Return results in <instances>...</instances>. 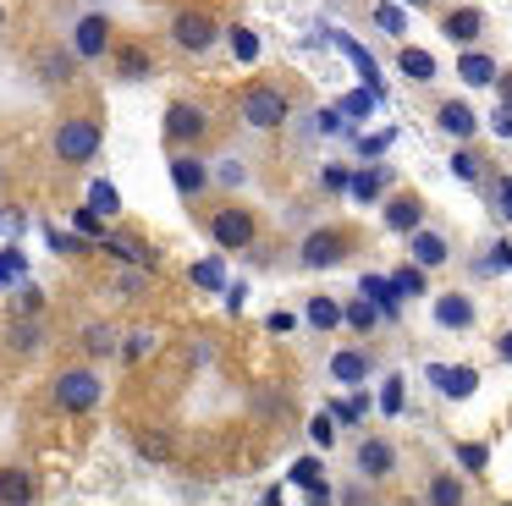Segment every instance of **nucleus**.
<instances>
[{"label": "nucleus", "mask_w": 512, "mask_h": 506, "mask_svg": "<svg viewBox=\"0 0 512 506\" xmlns=\"http://www.w3.org/2000/svg\"><path fill=\"white\" fill-rule=\"evenodd\" d=\"M50 149H56V160L61 165H89V160H100V149H105V127L94 116H61L56 121V138H50Z\"/></svg>", "instance_id": "f257e3e1"}, {"label": "nucleus", "mask_w": 512, "mask_h": 506, "mask_svg": "<svg viewBox=\"0 0 512 506\" xmlns=\"http://www.w3.org/2000/svg\"><path fill=\"white\" fill-rule=\"evenodd\" d=\"M50 396H56V407H61V413L83 418V413H94V407H100L105 380L89 369V363H78V369H61L56 380H50Z\"/></svg>", "instance_id": "f03ea898"}, {"label": "nucleus", "mask_w": 512, "mask_h": 506, "mask_svg": "<svg viewBox=\"0 0 512 506\" xmlns=\"http://www.w3.org/2000/svg\"><path fill=\"white\" fill-rule=\"evenodd\" d=\"M237 116H243L254 132H276L281 121L292 116V99H287V88H276V83H254V88H243V99H237Z\"/></svg>", "instance_id": "7ed1b4c3"}, {"label": "nucleus", "mask_w": 512, "mask_h": 506, "mask_svg": "<svg viewBox=\"0 0 512 506\" xmlns=\"http://www.w3.org/2000/svg\"><path fill=\"white\" fill-rule=\"evenodd\" d=\"M215 39H221V17H215L210 6H182L177 17H171V44H177L182 55L215 50Z\"/></svg>", "instance_id": "20e7f679"}, {"label": "nucleus", "mask_w": 512, "mask_h": 506, "mask_svg": "<svg viewBox=\"0 0 512 506\" xmlns=\"http://www.w3.org/2000/svg\"><path fill=\"white\" fill-rule=\"evenodd\" d=\"M210 237H215V248H226V253L254 248V237H259L254 209H248V204H221V209L210 215Z\"/></svg>", "instance_id": "39448f33"}, {"label": "nucleus", "mask_w": 512, "mask_h": 506, "mask_svg": "<svg viewBox=\"0 0 512 506\" xmlns=\"http://www.w3.org/2000/svg\"><path fill=\"white\" fill-rule=\"evenodd\" d=\"M347 253H353V231H347V226H320V231L303 237L298 264H303V270H336Z\"/></svg>", "instance_id": "423d86ee"}, {"label": "nucleus", "mask_w": 512, "mask_h": 506, "mask_svg": "<svg viewBox=\"0 0 512 506\" xmlns=\"http://www.w3.org/2000/svg\"><path fill=\"white\" fill-rule=\"evenodd\" d=\"M204 138H210V116H204V105H193V99H171L166 105V143L171 149H199Z\"/></svg>", "instance_id": "0eeeda50"}, {"label": "nucleus", "mask_w": 512, "mask_h": 506, "mask_svg": "<svg viewBox=\"0 0 512 506\" xmlns=\"http://www.w3.org/2000/svg\"><path fill=\"white\" fill-rule=\"evenodd\" d=\"M78 66H83V55L72 50V44H45L39 61H34V72H39V83H45V88H67L72 77H78Z\"/></svg>", "instance_id": "6e6552de"}, {"label": "nucleus", "mask_w": 512, "mask_h": 506, "mask_svg": "<svg viewBox=\"0 0 512 506\" xmlns=\"http://www.w3.org/2000/svg\"><path fill=\"white\" fill-rule=\"evenodd\" d=\"M353 468L364 473V479H391V473H397V446H391L386 435H364L358 440V451H353Z\"/></svg>", "instance_id": "1a4fd4ad"}, {"label": "nucleus", "mask_w": 512, "mask_h": 506, "mask_svg": "<svg viewBox=\"0 0 512 506\" xmlns=\"http://www.w3.org/2000/svg\"><path fill=\"white\" fill-rule=\"evenodd\" d=\"M72 50H78L83 61H100V55H111V17H105V11L78 17V28H72Z\"/></svg>", "instance_id": "9d476101"}, {"label": "nucleus", "mask_w": 512, "mask_h": 506, "mask_svg": "<svg viewBox=\"0 0 512 506\" xmlns=\"http://www.w3.org/2000/svg\"><path fill=\"white\" fill-rule=\"evenodd\" d=\"M430 380L446 402H468L479 391V369L474 363H430Z\"/></svg>", "instance_id": "9b49d317"}, {"label": "nucleus", "mask_w": 512, "mask_h": 506, "mask_svg": "<svg viewBox=\"0 0 512 506\" xmlns=\"http://www.w3.org/2000/svg\"><path fill=\"white\" fill-rule=\"evenodd\" d=\"M380 220H386V231L408 237V231L424 226V198H419V193H391L386 209H380Z\"/></svg>", "instance_id": "f8f14e48"}, {"label": "nucleus", "mask_w": 512, "mask_h": 506, "mask_svg": "<svg viewBox=\"0 0 512 506\" xmlns=\"http://www.w3.org/2000/svg\"><path fill=\"white\" fill-rule=\"evenodd\" d=\"M171 182H177L182 198H199L204 187H210V165H204L193 149H177L171 154Z\"/></svg>", "instance_id": "ddd939ff"}, {"label": "nucleus", "mask_w": 512, "mask_h": 506, "mask_svg": "<svg viewBox=\"0 0 512 506\" xmlns=\"http://www.w3.org/2000/svg\"><path fill=\"white\" fill-rule=\"evenodd\" d=\"M430 314H435V325H441V330H474L479 308H474V297H468V292H441Z\"/></svg>", "instance_id": "4468645a"}, {"label": "nucleus", "mask_w": 512, "mask_h": 506, "mask_svg": "<svg viewBox=\"0 0 512 506\" xmlns=\"http://www.w3.org/2000/svg\"><path fill=\"white\" fill-rule=\"evenodd\" d=\"M111 66L122 83H149L155 77V55L144 50V44H111Z\"/></svg>", "instance_id": "2eb2a0df"}, {"label": "nucleus", "mask_w": 512, "mask_h": 506, "mask_svg": "<svg viewBox=\"0 0 512 506\" xmlns=\"http://www.w3.org/2000/svg\"><path fill=\"white\" fill-rule=\"evenodd\" d=\"M408 259H413V264H424V270H441V264L452 259V242H446L441 231L419 226V231H408Z\"/></svg>", "instance_id": "dca6fc26"}, {"label": "nucleus", "mask_w": 512, "mask_h": 506, "mask_svg": "<svg viewBox=\"0 0 512 506\" xmlns=\"http://www.w3.org/2000/svg\"><path fill=\"white\" fill-rule=\"evenodd\" d=\"M111 259H122V264H133V270H160V253L149 248V242H138V237H127V231H111V237L100 242Z\"/></svg>", "instance_id": "f3484780"}, {"label": "nucleus", "mask_w": 512, "mask_h": 506, "mask_svg": "<svg viewBox=\"0 0 512 506\" xmlns=\"http://www.w3.org/2000/svg\"><path fill=\"white\" fill-rule=\"evenodd\" d=\"M369 369H375V358H369V352H358V347H336L331 352V380L336 385H364Z\"/></svg>", "instance_id": "a211bd4d"}, {"label": "nucleus", "mask_w": 512, "mask_h": 506, "mask_svg": "<svg viewBox=\"0 0 512 506\" xmlns=\"http://www.w3.org/2000/svg\"><path fill=\"white\" fill-rule=\"evenodd\" d=\"M441 33H446L452 44H463V50H468V44H474L479 33H485V11H474V6L446 11V17H441Z\"/></svg>", "instance_id": "6ab92c4d"}, {"label": "nucleus", "mask_w": 512, "mask_h": 506, "mask_svg": "<svg viewBox=\"0 0 512 506\" xmlns=\"http://www.w3.org/2000/svg\"><path fill=\"white\" fill-rule=\"evenodd\" d=\"M435 121H441V132H452L457 143H468L479 132V116H474V105H468V99H446V105L435 110Z\"/></svg>", "instance_id": "aec40b11"}, {"label": "nucleus", "mask_w": 512, "mask_h": 506, "mask_svg": "<svg viewBox=\"0 0 512 506\" xmlns=\"http://www.w3.org/2000/svg\"><path fill=\"white\" fill-rule=\"evenodd\" d=\"M358 292H364V297H369V303H375V308H380V314H386V319H397V303H402V286L391 281V275H375V270H369L364 281H358Z\"/></svg>", "instance_id": "412c9836"}, {"label": "nucleus", "mask_w": 512, "mask_h": 506, "mask_svg": "<svg viewBox=\"0 0 512 506\" xmlns=\"http://www.w3.org/2000/svg\"><path fill=\"white\" fill-rule=\"evenodd\" d=\"M457 77H463L468 88H490L501 77V66L490 61L485 50H463V55H457Z\"/></svg>", "instance_id": "4be33fe9"}, {"label": "nucleus", "mask_w": 512, "mask_h": 506, "mask_svg": "<svg viewBox=\"0 0 512 506\" xmlns=\"http://www.w3.org/2000/svg\"><path fill=\"white\" fill-rule=\"evenodd\" d=\"M303 325L320 330V336H331V330L342 325V303H336V297H325V292H314L309 308H303Z\"/></svg>", "instance_id": "5701e85b"}, {"label": "nucleus", "mask_w": 512, "mask_h": 506, "mask_svg": "<svg viewBox=\"0 0 512 506\" xmlns=\"http://www.w3.org/2000/svg\"><path fill=\"white\" fill-rule=\"evenodd\" d=\"M39 495V479L28 468H0V501L17 506V501H34Z\"/></svg>", "instance_id": "b1692460"}, {"label": "nucleus", "mask_w": 512, "mask_h": 506, "mask_svg": "<svg viewBox=\"0 0 512 506\" xmlns=\"http://www.w3.org/2000/svg\"><path fill=\"white\" fill-rule=\"evenodd\" d=\"M386 187H391V171H386V165H369V171H358V176H353V187H347V193H353L358 204H375V198L386 193Z\"/></svg>", "instance_id": "393cba45"}, {"label": "nucleus", "mask_w": 512, "mask_h": 506, "mask_svg": "<svg viewBox=\"0 0 512 506\" xmlns=\"http://www.w3.org/2000/svg\"><path fill=\"white\" fill-rule=\"evenodd\" d=\"M292 484H303L314 501H331V495H336L331 484L320 479V457H298V462H292Z\"/></svg>", "instance_id": "a878e982"}, {"label": "nucleus", "mask_w": 512, "mask_h": 506, "mask_svg": "<svg viewBox=\"0 0 512 506\" xmlns=\"http://www.w3.org/2000/svg\"><path fill=\"white\" fill-rule=\"evenodd\" d=\"M83 352L89 358H111V352H122V336H116V325H83Z\"/></svg>", "instance_id": "bb28decb"}, {"label": "nucleus", "mask_w": 512, "mask_h": 506, "mask_svg": "<svg viewBox=\"0 0 512 506\" xmlns=\"http://www.w3.org/2000/svg\"><path fill=\"white\" fill-rule=\"evenodd\" d=\"M424 501H435V506H457V501H468V484L457 479V473H435V479L424 484Z\"/></svg>", "instance_id": "cd10ccee"}, {"label": "nucleus", "mask_w": 512, "mask_h": 506, "mask_svg": "<svg viewBox=\"0 0 512 506\" xmlns=\"http://www.w3.org/2000/svg\"><path fill=\"white\" fill-rule=\"evenodd\" d=\"M397 66H402V77H413V83H430V77H435V55L419 50V44H402Z\"/></svg>", "instance_id": "c85d7f7f"}, {"label": "nucleus", "mask_w": 512, "mask_h": 506, "mask_svg": "<svg viewBox=\"0 0 512 506\" xmlns=\"http://www.w3.org/2000/svg\"><path fill=\"white\" fill-rule=\"evenodd\" d=\"M6 347H12V352H39V347H45V330L34 325V314H17V319H12V336H6Z\"/></svg>", "instance_id": "c756f323"}, {"label": "nucleus", "mask_w": 512, "mask_h": 506, "mask_svg": "<svg viewBox=\"0 0 512 506\" xmlns=\"http://www.w3.org/2000/svg\"><path fill=\"white\" fill-rule=\"evenodd\" d=\"M342 325H353V330H358V336H369V330H375V325H380V308H375V303H369V297H364V292H358V303H342Z\"/></svg>", "instance_id": "7c9ffc66"}, {"label": "nucleus", "mask_w": 512, "mask_h": 506, "mask_svg": "<svg viewBox=\"0 0 512 506\" xmlns=\"http://www.w3.org/2000/svg\"><path fill=\"white\" fill-rule=\"evenodd\" d=\"M452 176H457V182H468V187H479V182H485V154H474L463 143V149L452 154Z\"/></svg>", "instance_id": "2f4dec72"}, {"label": "nucleus", "mask_w": 512, "mask_h": 506, "mask_svg": "<svg viewBox=\"0 0 512 506\" xmlns=\"http://www.w3.org/2000/svg\"><path fill=\"white\" fill-rule=\"evenodd\" d=\"M391 281H397L402 286V297H424V292H430V270H424V264H397V270H391Z\"/></svg>", "instance_id": "473e14b6"}, {"label": "nucleus", "mask_w": 512, "mask_h": 506, "mask_svg": "<svg viewBox=\"0 0 512 506\" xmlns=\"http://www.w3.org/2000/svg\"><path fill=\"white\" fill-rule=\"evenodd\" d=\"M375 28H380V33H391V39H402V33H408L402 0H386V6H375Z\"/></svg>", "instance_id": "72a5a7b5"}, {"label": "nucleus", "mask_w": 512, "mask_h": 506, "mask_svg": "<svg viewBox=\"0 0 512 506\" xmlns=\"http://www.w3.org/2000/svg\"><path fill=\"white\" fill-rule=\"evenodd\" d=\"M89 209L94 215H116V209H122V193H116L111 182H94L89 187Z\"/></svg>", "instance_id": "f704fd0d"}, {"label": "nucleus", "mask_w": 512, "mask_h": 506, "mask_svg": "<svg viewBox=\"0 0 512 506\" xmlns=\"http://www.w3.org/2000/svg\"><path fill=\"white\" fill-rule=\"evenodd\" d=\"M457 462H463L468 473H485L490 468V446H479V440H457Z\"/></svg>", "instance_id": "c9c22d12"}, {"label": "nucleus", "mask_w": 512, "mask_h": 506, "mask_svg": "<svg viewBox=\"0 0 512 506\" xmlns=\"http://www.w3.org/2000/svg\"><path fill=\"white\" fill-rule=\"evenodd\" d=\"M490 209L512 226V176H496V182H490Z\"/></svg>", "instance_id": "e433bc0d"}, {"label": "nucleus", "mask_w": 512, "mask_h": 506, "mask_svg": "<svg viewBox=\"0 0 512 506\" xmlns=\"http://www.w3.org/2000/svg\"><path fill=\"white\" fill-rule=\"evenodd\" d=\"M232 50H237V61H259V33L254 28H232Z\"/></svg>", "instance_id": "4c0bfd02"}, {"label": "nucleus", "mask_w": 512, "mask_h": 506, "mask_svg": "<svg viewBox=\"0 0 512 506\" xmlns=\"http://www.w3.org/2000/svg\"><path fill=\"white\" fill-rule=\"evenodd\" d=\"M193 281H199V286H210V292H215V286H226L221 259H199V264H193Z\"/></svg>", "instance_id": "58836bf2"}, {"label": "nucleus", "mask_w": 512, "mask_h": 506, "mask_svg": "<svg viewBox=\"0 0 512 506\" xmlns=\"http://www.w3.org/2000/svg\"><path fill=\"white\" fill-rule=\"evenodd\" d=\"M336 418L331 413H320V418H309V440H314V446H320V451H331V440H336Z\"/></svg>", "instance_id": "ea45409f"}, {"label": "nucleus", "mask_w": 512, "mask_h": 506, "mask_svg": "<svg viewBox=\"0 0 512 506\" xmlns=\"http://www.w3.org/2000/svg\"><path fill=\"white\" fill-rule=\"evenodd\" d=\"M380 407H386V413H402V374H386V385H380Z\"/></svg>", "instance_id": "a19ab883"}, {"label": "nucleus", "mask_w": 512, "mask_h": 506, "mask_svg": "<svg viewBox=\"0 0 512 506\" xmlns=\"http://www.w3.org/2000/svg\"><path fill=\"white\" fill-rule=\"evenodd\" d=\"M320 182L331 187V193H347V187H353V171H347V165H325Z\"/></svg>", "instance_id": "79ce46f5"}, {"label": "nucleus", "mask_w": 512, "mask_h": 506, "mask_svg": "<svg viewBox=\"0 0 512 506\" xmlns=\"http://www.w3.org/2000/svg\"><path fill=\"white\" fill-rule=\"evenodd\" d=\"M138 451H144V457H171V440L166 435H138Z\"/></svg>", "instance_id": "37998d69"}, {"label": "nucleus", "mask_w": 512, "mask_h": 506, "mask_svg": "<svg viewBox=\"0 0 512 506\" xmlns=\"http://www.w3.org/2000/svg\"><path fill=\"white\" fill-rule=\"evenodd\" d=\"M39 308H45L39 286H23V292H17V314H39Z\"/></svg>", "instance_id": "c03bdc74"}, {"label": "nucleus", "mask_w": 512, "mask_h": 506, "mask_svg": "<svg viewBox=\"0 0 512 506\" xmlns=\"http://www.w3.org/2000/svg\"><path fill=\"white\" fill-rule=\"evenodd\" d=\"M149 347H155V336H149V330H133V341H127L122 352H127V358H144Z\"/></svg>", "instance_id": "a18cd8bd"}, {"label": "nucleus", "mask_w": 512, "mask_h": 506, "mask_svg": "<svg viewBox=\"0 0 512 506\" xmlns=\"http://www.w3.org/2000/svg\"><path fill=\"white\" fill-rule=\"evenodd\" d=\"M391 149V132H380V138H364L358 143V154H364V160H375V154H386Z\"/></svg>", "instance_id": "49530a36"}, {"label": "nucleus", "mask_w": 512, "mask_h": 506, "mask_svg": "<svg viewBox=\"0 0 512 506\" xmlns=\"http://www.w3.org/2000/svg\"><path fill=\"white\" fill-rule=\"evenodd\" d=\"M490 127H496V138H512V105L501 99V110L490 116Z\"/></svg>", "instance_id": "de8ad7c7"}, {"label": "nucleus", "mask_w": 512, "mask_h": 506, "mask_svg": "<svg viewBox=\"0 0 512 506\" xmlns=\"http://www.w3.org/2000/svg\"><path fill=\"white\" fill-rule=\"evenodd\" d=\"M490 270H512V242H496V259H485Z\"/></svg>", "instance_id": "09e8293b"}, {"label": "nucleus", "mask_w": 512, "mask_h": 506, "mask_svg": "<svg viewBox=\"0 0 512 506\" xmlns=\"http://www.w3.org/2000/svg\"><path fill=\"white\" fill-rule=\"evenodd\" d=\"M292 325H298V314H287V308H281V314H270V330H276V336H287Z\"/></svg>", "instance_id": "8fccbe9b"}, {"label": "nucleus", "mask_w": 512, "mask_h": 506, "mask_svg": "<svg viewBox=\"0 0 512 506\" xmlns=\"http://www.w3.org/2000/svg\"><path fill=\"white\" fill-rule=\"evenodd\" d=\"M243 292H248L243 281H232V286H226V308H232V314H237V308H243Z\"/></svg>", "instance_id": "3c124183"}, {"label": "nucleus", "mask_w": 512, "mask_h": 506, "mask_svg": "<svg viewBox=\"0 0 512 506\" xmlns=\"http://www.w3.org/2000/svg\"><path fill=\"white\" fill-rule=\"evenodd\" d=\"M496 358L512 363V330H501V336H496Z\"/></svg>", "instance_id": "603ef678"}, {"label": "nucleus", "mask_w": 512, "mask_h": 506, "mask_svg": "<svg viewBox=\"0 0 512 506\" xmlns=\"http://www.w3.org/2000/svg\"><path fill=\"white\" fill-rule=\"evenodd\" d=\"M336 495H342V501H375V495H369L364 484H347V490H336Z\"/></svg>", "instance_id": "864d4df0"}, {"label": "nucleus", "mask_w": 512, "mask_h": 506, "mask_svg": "<svg viewBox=\"0 0 512 506\" xmlns=\"http://www.w3.org/2000/svg\"><path fill=\"white\" fill-rule=\"evenodd\" d=\"M78 231H89V237H94V231H100V215H94V209H83V215H78Z\"/></svg>", "instance_id": "5fc2aeb1"}, {"label": "nucleus", "mask_w": 512, "mask_h": 506, "mask_svg": "<svg viewBox=\"0 0 512 506\" xmlns=\"http://www.w3.org/2000/svg\"><path fill=\"white\" fill-rule=\"evenodd\" d=\"M490 88H496V94H501V99H507V105H512V72H501V77H496V83H490Z\"/></svg>", "instance_id": "6e6d98bb"}, {"label": "nucleus", "mask_w": 512, "mask_h": 506, "mask_svg": "<svg viewBox=\"0 0 512 506\" xmlns=\"http://www.w3.org/2000/svg\"><path fill=\"white\" fill-rule=\"evenodd\" d=\"M402 6H430V0H402Z\"/></svg>", "instance_id": "4d7b16f0"}, {"label": "nucleus", "mask_w": 512, "mask_h": 506, "mask_svg": "<svg viewBox=\"0 0 512 506\" xmlns=\"http://www.w3.org/2000/svg\"><path fill=\"white\" fill-rule=\"evenodd\" d=\"M0 187H6V160H0Z\"/></svg>", "instance_id": "13d9d810"}, {"label": "nucleus", "mask_w": 512, "mask_h": 506, "mask_svg": "<svg viewBox=\"0 0 512 506\" xmlns=\"http://www.w3.org/2000/svg\"><path fill=\"white\" fill-rule=\"evenodd\" d=\"M0 28H6V6H0Z\"/></svg>", "instance_id": "bf43d9fd"}]
</instances>
